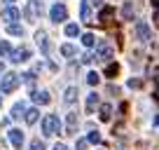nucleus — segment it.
Wrapping results in <instances>:
<instances>
[{"label":"nucleus","mask_w":159,"mask_h":150,"mask_svg":"<svg viewBox=\"0 0 159 150\" xmlns=\"http://www.w3.org/2000/svg\"><path fill=\"white\" fill-rule=\"evenodd\" d=\"M10 52H12V45L7 40H2L0 42V56H10Z\"/></svg>","instance_id":"obj_24"},{"label":"nucleus","mask_w":159,"mask_h":150,"mask_svg":"<svg viewBox=\"0 0 159 150\" xmlns=\"http://www.w3.org/2000/svg\"><path fill=\"white\" fill-rule=\"evenodd\" d=\"M87 82H89L91 87H96V85L101 82V75L96 73V70H89V73H87Z\"/></svg>","instance_id":"obj_19"},{"label":"nucleus","mask_w":159,"mask_h":150,"mask_svg":"<svg viewBox=\"0 0 159 150\" xmlns=\"http://www.w3.org/2000/svg\"><path fill=\"white\" fill-rule=\"evenodd\" d=\"M82 45H84V47H94L96 45V35L94 33H84V35H82Z\"/></svg>","instance_id":"obj_20"},{"label":"nucleus","mask_w":159,"mask_h":150,"mask_svg":"<svg viewBox=\"0 0 159 150\" xmlns=\"http://www.w3.org/2000/svg\"><path fill=\"white\" fill-rule=\"evenodd\" d=\"M77 129V113H68L66 117V134H75Z\"/></svg>","instance_id":"obj_10"},{"label":"nucleus","mask_w":159,"mask_h":150,"mask_svg":"<svg viewBox=\"0 0 159 150\" xmlns=\"http://www.w3.org/2000/svg\"><path fill=\"white\" fill-rule=\"evenodd\" d=\"M96 61H110L112 59V47L110 45H101L98 49H96V54H91Z\"/></svg>","instance_id":"obj_6"},{"label":"nucleus","mask_w":159,"mask_h":150,"mask_svg":"<svg viewBox=\"0 0 159 150\" xmlns=\"http://www.w3.org/2000/svg\"><path fill=\"white\" fill-rule=\"evenodd\" d=\"M30 150H45V143H42V141H30Z\"/></svg>","instance_id":"obj_30"},{"label":"nucleus","mask_w":159,"mask_h":150,"mask_svg":"<svg viewBox=\"0 0 159 150\" xmlns=\"http://www.w3.org/2000/svg\"><path fill=\"white\" fill-rule=\"evenodd\" d=\"M129 87H131V89H140V87H143V80H140V77H131Z\"/></svg>","instance_id":"obj_27"},{"label":"nucleus","mask_w":159,"mask_h":150,"mask_svg":"<svg viewBox=\"0 0 159 150\" xmlns=\"http://www.w3.org/2000/svg\"><path fill=\"white\" fill-rule=\"evenodd\" d=\"M150 2H152V7H157V10H159V0H150Z\"/></svg>","instance_id":"obj_35"},{"label":"nucleus","mask_w":159,"mask_h":150,"mask_svg":"<svg viewBox=\"0 0 159 150\" xmlns=\"http://www.w3.org/2000/svg\"><path fill=\"white\" fill-rule=\"evenodd\" d=\"M152 75H154V80H157V85H159V66H157V68L152 70Z\"/></svg>","instance_id":"obj_32"},{"label":"nucleus","mask_w":159,"mask_h":150,"mask_svg":"<svg viewBox=\"0 0 159 150\" xmlns=\"http://www.w3.org/2000/svg\"><path fill=\"white\" fill-rule=\"evenodd\" d=\"M7 136H10V143L14 145L16 150H21V145H24V131L21 129H10Z\"/></svg>","instance_id":"obj_7"},{"label":"nucleus","mask_w":159,"mask_h":150,"mask_svg":"<svg viewBox=\"0 0 159 150\" xmlns=\"http://www.w3.org/2000/svg\"><path fill=\"white\" fill-rule=\"evenodd\" d=\"M30 99H33V101H35L38 105H47V103L52 101L47 91H33V94H30Z\"/></svg>","instance_id":"obj_11"},{"label":"nucleus","mask_w":159,"mask_h":150,"mask_svg":"<svg viewBox=\"0 0 159 150\" xmlns=\"http://www.w3.org/2000/svg\"><path fill=\"white\" fill-rule=\"evenodd\" d=\"M24 113H26V103H24V101H19V103H14V108H12V113H10V115L14 117V120H19V117L24 115Z\"/></svg>","instance_id":"obj_16"},{"label":"nucleus","mask_w":159,"mask_h":150,"mask_svg":"<svg viewBox=\"0 0 159 150\" xmlns=\"http://www.w3.org/2000/svg\"><path fill=\"white\" fill-rule=\"evenodd\" d=\"M136 38H138L140 42H148L150 38H152V30H150V26L145 24V21H138V24H136Z\"/></svg>","instance_id":"obj_5"},{"label":"nucleus","mask_w":159,"mask_h":150,"mask_svg":"<svg viewBox=\"0 0 159 150\" xmlns=\"http://www.w3.org/2000/svg\"><path fill=\"white\" fill-rule=\"evenodd\" d=\"M80 14L84 21H91V10H89V0H82V5H80Z\"/></svg>","instance_id":"obj_17"},{"label":"nucleus","mask_w":159,"mask_h":150,"mask_svg":"<svg viewBox=\"0 0 159 150\" xmlns=\"http://www.w3.org/2000/svg\"><path fill=\"white\" fill-rule=\"evenodd\" d=\"M7 33H10V35H24V26H19V24H7Z\"/></svg>","instance_id":"obj_21"},{"label":"nucleus","mask_w":159,"mask_h":150,"mask_svg":"<svg viewBox=\"0 0 159 150\" xmlns=\"http://www.w3.org/2000/svg\"><path fill=\"white\" fill-rule=\"evenodd\" d=\"M28 56H30V49H28V47H19V49H12V52H10L12 63H24V61H28Z\"/></svg>","instance_id":"obj_4"},{"label":"nucleus","mask_w":159,"mask_h":150,"mask_svg":"<svg viewBox=\"0 0 159 150\" xmlns=\"http://www.w3.org/2000/svg\"><path fill=\"white\" fill-rule=\"evenodd\" d=\"M61 54L70 59V56H75V54H77V49H75L73 45H61Z\"/></svg>","instance_id":"obj_23"},{"label":"nucleus","mask_w":159,"mask_h":150,"mask_svg":"<svg viewBox=\"0 0 159 150\" xmlns=\"http://www.w3.org/2000/svg\"><path fill=\"white\" fill-rule=\"evenodd\" d=\"M0 103H2V101H0Z\"/></svg>","instance_id":"obj_39"},{"label":"nucleus","mask_w":159,"mask_h":150,"mask_svg":"<svg viewBox=\"0 0 159 150\" xmlns=\"http://www.w3.org/2000/svg\"><path fill=\"white\" fill-rule=\"evenodd\" d=\"M112 16H115V10L112 7H103V10H101V24H110V21H112Z\"/></svg>","instance_id":"obj_14"},{"label":"nucleus","mask_w":159,"mask_h":150,"mask_svg":"<svg viewBox=\"0 0 159 150\" xmlns=\"http://www.w3.org/2000/svg\"><path fill=\"white\" fill-rule=\"evenodd\" d=\"M35 42L40 45L42 54H49V40H47V33H45V30H38V33H35Z\"/></svg>","instance_id":"obj_8"},{"label":"nucleus","mask_w":159,"mask_h":150,"mask_svg":"<svg viewBox=\"0 0 159 150\" xmlns=\"http://www.w3.org/2000/svg\"><path fill=\"white\" fill-rule=\"evenodd\" d=\"M24 117H26V122H28V124H35V122H38V117H40V110H38V108H30V110H26V113H24Z\"/></svg>","instance_id":"obj_15"},{"label":"nucleus","mask_w":159,"mask_h":150,"mask_svg":"<svg viewBox=\"0 0 159 150\" xmlns=\"http://www.w3.org/2000/svg\"><path fill=\"white\" fill-rule=\"evenodd\" d=\"M98 117L103 122H110V117H112V105L110 103H103L101 105V110H98Z\"/></svg>","instance_id":"obj_12"},{"label":"nucleus","mask_w":159,"mask_h":150,"mask_svg":"<svg viewBox=\"0 0 159 150\" xmlns=\"http://www.w3.org/2000/svg\"><path fill=\"white\" fill-rule=\"evenodd\" d=\"M154 122H157V124H159V117H157V120H154Z\"/></svg>","instance_id":"obj_38"},{"label":"nucleus","mask_w":159,"mask_h":150,"mask_svg":"<svg viewBox=\"0 0 159 150\" xmlns=\"http://www.w3.org/2000/svg\"><path fill=\"white\" fill-rule=\"evenodd\" d=\"M19 10H16L14 5H10V7H5V12H2V19L7 21V24H16V19H19Z\"/></svg>","instance_id":"obj_9"},{"label":"nucleus","mask_w":159,"mask_h":150,"mask_svg":"<svg viewBox=\"0 0 159 150\" xmlns=\"http://www.w3.org/2000/svg\"><path fill=\"white\" fill-rule=\"evenodd\" d=\"M91 5H96V7H101V5H103V0H91Z\"/></svg>","instance_id":"obj_34"},{"label":"nucleus","mask_w":159,"mask_h":150,"mask_svg":"<svg viewBox=\"0 0 159 150\" xmlns=\"http://www.w3.org/2000/svg\"><path fill=\"white\" fill-rule=\"evenodd\" d=\"M63 101L68 105H73L75 101H77V87H68V89H66V94H63Z\"/></svg>","instance_id":"obj_13"},{"label":"nucleus","mask_w":159,"mask_h":150,"mask_svg":"<svg viewBox=\"0 0 159 150\" xmlns=\"http://www.w3.org/2000/svg\"><path fill=\"white\" fill-rule=\"evenodd\" d=\"M49 19L54 21V24H61V21H66V19H68V10H66V5H61V2L52 5V10H49Z\"/></svg>","instance_id":"obj_3"},{"label":"nucleus","mask_w":159,"mask_h":150,"mask_svg":"<svg viewBox=\"0 0 159 150\" xmlns=\"http://www.w3.org/2000/svg\"><path fill=\"white\" fill-rule=\"evenodd\" d=\"M5 2H7V5H12V2H14V0H5Z\"/></svg>","instance_id":"obj_37"},{"label":"nucleus","mask_w":159,"mask_h":150,"mask_svg":"<svg viewBox=\"0 0 159 150\" xmlns=\"http://www.w3.org/2000/svg\"><path fill=\"white\" fill-rule=\"evenodd\" d=\"M87 143H89V141H87V138H80L75 148H77V150H84V148H87Z\"/></svg>","instance_id":"obj_31"},{"label":"nucleus","mask_w":159,"mask_h":150,"mask_svg":"<svg viewBox=\"0 0 159 150\" xmlns=\"http://www.w3.org/2000/svg\"><path fill=\"white\" fill-rule=\"evenodd\" d=\"M131 14H134V5L126 2V5L122 7V16H124V19H131Z\"/></svg>","instance_id":"obj_26"},{"label":"nucleus","mask_w":159,"mask_h":150,"mask_svg":"<svg viewBox=\"0 0 159 150\" xmlns=\"http://www.w3.org/2000/svg\"><path fill=\"white\" fill-rule=\"evenodd\" d=\"M98 103V94L96 91H91L89 96H87V113H94V105Z\"/></svg>","instance_id":"obj_18"},{"label":"nucleus","mask_w":159,"mask_h":150,"mask_svg":"<svg viewBox=\"0 0 159 150\" xmlns=\"http://www.w3.org/2000/svg\"><path fill=\"white\" fill-rule=\"evenodd\" d=\"M61 131V120L56 115H47L45 120H42V134L45 136H54Z\"/></svg>","instance_id":"obj_2"},{"label":"nucleus","mask_w":159,"mask_h":150,"mask_svg":"<svg viewBox=\"0 0 159 150\" xmlns=\"http://www.w3.org/2000/svg\"><path fill=\"white\" fill-rule=\"evenodd\" d=\"M66 35H68V38L80 35V26H77V24H68V26H66Z\"/></svg>","instance_id":"obj_22"},{"label":"nucleus","mask_w":159,"mask_h":150,"mask_svg":"<svg viewBox=\"0 0 159 150\" xmlns=\"http://www.w3.org/2000/svg\"><path fill=\"white\" fill-rule=\"evenodd\" d=\"M19 80H24L26 85H33L35 82V73H24V77H19Z\"/></svg>","instance_id":"obj_28"},{"label":"nucleus","mask_w":159,"mask_h":150,"mask_svg":"<svg viewBox=\"0 0 159 150\" xmlns=\"http://www.w3.org/2000/svg\"><path fill=\"white\" fill-rule=\"evenodd\" d=\"M54 150H66V145H63V143H56V145H54Z\"/></svg>","instance_id":"obj_33"},{"label":"nucleus","mask_w":159,"mask_h":150,"mask_svg":"<svg viewBox=\"0 0 159 150\" xmlns=\"http://www.w3.org/2000/svg\"><path fill=\"white\" fill-rule=\"evenodd\" d=\"M87 141H89V143H101V134L98 131H89V138Z\"/></svg>","instance_id":"obj_29"},{"label":"nucleus","mask_w":159,"mask_h":150,"mask_svg":"<svg viewBox=\"0 0 159 150\" xmlns=\"http://www.w3.org/2000/svg\"><path fill=\"white\" fill-rule=\"evenodd\" d=\"M154 99H157V101H159V91H154Z\"/></svg>","instance_id":"obj_36"},{"label":"nucleus","mask_w":159,"mask_h":150,"mask_svg":"<svg viewBox=\"0 0 159 150\" xmlns=\"http://www.w3.org/2000/svg\"><path fill=\"white\" fill-rule=\"evenodd\" d=\"M19 85H21V80H19L16 73H5L2 80H0V91H2V94H12Z\"/></svg>","instance_id":"obj_1"},{"label":"nucleus","mask_w":159,"mask_h":150,"mask_svg":"<svg viewBox=\"0 0 159 150\" xmlns=\"http://www.w3.org/2000/svg\"><path fill=\"white\" fill-rule=\"evenodd\" d=\"M117 73H119V66L117 63H110L108 68H105V77H115Z\"/></svg>","instance_id":"obj_25"}]
</instances>
